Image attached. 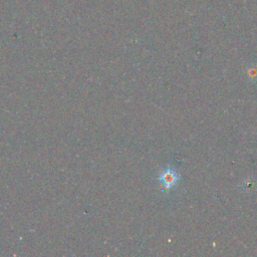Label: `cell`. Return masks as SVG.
Here are the masks:
<instances>
[{
    "label": "cell",
    "instance_id": "obj_1",
    "mask_svg": "<svg viewBox=\"0 0 257 257\" xmlns=\"http://www.w3.org/2000/svg\"><path fill=\"white\" fill-rule=\"evenodd\" d=\"M158 180L162 186L163 191H169L172 187H174L180 180L179 174L171 167H168L159 174Z\"/></svg>",
    "mask_w": 257,
    "mask_h": 257
}]
</instances>
